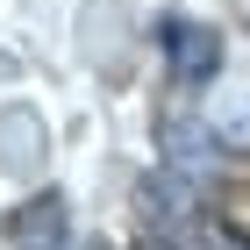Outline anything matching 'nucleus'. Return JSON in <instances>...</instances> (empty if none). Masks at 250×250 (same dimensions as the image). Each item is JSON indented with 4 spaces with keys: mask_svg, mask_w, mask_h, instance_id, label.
Wrapping results in <instances>:
<instances>
[{
    "mask_svg": "<svg viewBox=\"0 0 250 250\" xmlns=\"http://www.w3.org/2000/svg\"><path fill=\"white\" fill-rule=\"evenodd\" d=\"M29 136H36V115H29V107H7V115H0V165H7V172H36Z\"/></svg>",
    "mask_w": 250,
    "mask_h": 250,
    "instance_id": "7ed1b4c3",
    "label": "nucleus"
},
{
    "mask_svg": "<svg viewBox=\"0 0 250 250\" xmlns=\"http://www.w3.org/2000/svg\"><path fill=\"white\" fill-rule=\"evenodd\" d=\"M7 236H15V250H64V200L58 193H36L7 222Z\"/></svg>",
    "mask_w": 250,
    "mask_h": 250,
    "instance_id": "f03ea898",
    "label": "nucleus"
},
{
    "mask_svg": "<svg viewBox=\"0 0 250 250\" xmlns=\"http://www.w3.org/2000/svg\"><path fill=\"white\" fill-rule=\"evenodd\" d=\"M157 50L172 58V72L186 79V86H200V79L222 72V29H208V21L165 15V21H157Z\"/></svg>",
    "mask_w": 250,
    "mask_h": 250,
    "instance_id": "f257e3e1",
    "label": "nucleus"
},
{
    "mask_svg": "<svg viewBox=\"0 0 250 250\" xmlns=\"http://www.w3.org/2000/svg\"><path fill=\"white\" fill-rule=\"evenodd\" d=\"M222 229H229L236 243H250V186H236V193H222Z\"/></svg>",
    "mask_w": 250,
    "mask_h": 250,
    "instance_id": "20e7f679",
    "label": "nucleus"
}]
</instances>
